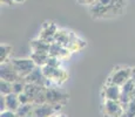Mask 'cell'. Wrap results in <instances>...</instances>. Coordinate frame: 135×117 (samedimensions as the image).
Returning <instances> with one entry per match:
<instances>
[{"mask_svg":"<svg viewBox=\"0 0 135 117\" xmlns=\"http://www.w3.org/2000/svg\"><path fill=\"white\" fill-rule=\"evenodd\" d=\"M14 2H17V4H19V2H22V1H25V0H13Z\"/></svg>","mask_w":135,"mask_h":117,"instance_id":"cell-34","label":"cell"},{"mask_svg":"<svg viewBox=\"0 0 135 117\" xmlns=\"http://www.w3.org/2000/svg\"><path fill=\"white\" fill-rule=\"evenodd\" d=\"M30 45H31L32 52H34V53H46V54H48L51 43L46 42L45 40L38 38V39H34V40L31 41Z\"/></svg>","mask_w":135,"mask_h":117,"instance_id":"cell-15","label":"cell"},{"mask_svg":"<svg viewBox=\"0 0 135 117\" xmlns=\"http://www.w3.org/2000/svg\"><path fill=\"white\" fill-rule=\"evenodd\" d=\"M61 63H62V60H61V59L55 58V56H51V55H49L48 61H47V66L55 67V68H59V67H61Z\"/></svg>","mask_w":135,"mask_h":117,"instance_id":"cell-26","label":"cell"},{"mask_svg":"<svg viewBox=\"0 0 135 117\" xmlns=\"http://www.w3.org/2000/svg\"><path fill=\"white\" fill-rule=\"evenodd\" d=\"M42 85H39V84H34V83H27L26 82V85H25V90L24 93L26 94V95L28 96V97L32 100H34V97L38 95V93L40 91L41 89H42Z\"/></svg>","mask_w":135,"mask_h":117,"instance_id":"cell-18","label":"cell"},{"mask_svg":"<svg viewBox=\"0 0 135 117\" xmlns=\"http://www.w3.org/2000/svg\"><path fill=\"white\" fill-rule=\"evenodd\" d=\"M127 0H97L89 8L93 19H113L122 14Z\"/></svg>","mask_w":135,"mask_h":117,"instance_id":"cell-1","label":"cell"},{"mask_svg":"<svg viewBox=\"0 0 135 117\" xmlns=\"http://www.w3.org/2000/svg\"><path fill=\"white\" fill-rule=\"evenodd\" d=\"M41 68H42V72H44V74H45V76L55 85L64 84L69 77L68 73L64 68H61V67L55 68V67H51V66L45 64V66L41 67Z\"/></svg>","mask_w":135,"mask_h":117,"instance_id":"cell-2","label":"cell"},{"mask_svg":"<svg viewBox=\"0 0 135 117\" xmlns=\"http://www.w3.org/2000/svg\"><path fill=\"white\" fill-rule=\"evenodd\" d=\"M46 88H47V87H44L42 89H41L40 91L38 93V95L34 97V100H33V103H34L35 105L47 103V98H46Z\"/></svg>","mask_w":135,"mask_h":117,"instance_id":"cell-25","label":"cell"},{"mask_svg":"<svg viewBox=\"0 0 135 117\" xmlns=\"http://www.w3.org/2000/svg\"><path fill=\"white\" fill-rule=\"evenodd\" d=\"M131 80L134 82V84H135V67H134L133 69H132V79H131Z\"/></svg>","mask_w":135,"mask_h":117,"instance_id":"cell-32","label":"cell"},{"mask_svg":"<svg viewBox=\"0 0 135 117\" xmlns=\"http://www.w3.org/2000/svg\"><path fill=\"white\" fill-rule=\"evenodd\" d=\"M12 62V64L14 66L15 70L18 72L20 77H25L27 75H30L31 73L34 70V68L37 67L35 62L32 59H12L9 60Z\"/></svg>","mask_w":135,"mask_h":117,"instance_id":"cell-4","label":"cell"},{"mask_svg":"<svg viewBox=\"0 0 135 117\" xmlns=\"http://www.w3.org/2000/svg\"><path fill=\"white\" fill-rule=\"evenodd\" d=\"M132 69L133 68H129V67H122V68L114 69L105 84H116L122 87L124 83H127L132 79Z\"/></svg>","mask_w":135,"mask_h":117,"instance_id":"cell-3","label":"cell"},{"mask_svg":"<svg viewBox=\"0 0 135 117\" xmlns=\"http://www.w3.org/2000/svg\"><path fill=\"white\" fill-rule=\"evenodd\" d=\"M25 117H34V116H33V114H31V115H28V116H25Z\"/></svg>","mask_w":135,"mask_h":117,"instance_id":"cell-35","label":"cell"},{"mask_svg":"<svg viewBox=\"0 0 135 117\" xmlns=\"http://www.w3.org/2000/svg\"><path fill=\"white\" fill-rule=\"evenodd\" d=\"M102 110L107 117H121L123 114V105L120 103V101L113 100H105L102 105Z\"/></svg>","mask_w":135,"mask_h":117,"instance_id":"cell-7","label":"cell"},{"mask_svg":"<svg viewBox=\"0 0 135 117\" xmlns=\"http://www.w3.org/2000/svg\"><path fill=\"white\" fill-rule=\"evenodd\" d=\"M25 85H26V81H25L24 77H21V79L14 81V82H13V93L18 94V95H19V94H21V93H24Z\"/></svg>","mask_w":135,"mask_h":117,"instance_id":"cell-24","label":"cell"},{"mask_svg":"<svg viewBox=\"0 0 135 117\" xmlns=\"http://www.w3.org/2000/svg\"><path fill=\"white\" fill-rule=\"evenodd\" d=\"M53 117H67L66 115H64V114H55Z\"/></svg>","mask_w":135,"mask_h":117,"instance_id":"cell-33","label":"cell"},{"mask_svg":"<svg viewBox=\"0 0 135 117\" xmlns=\"http://www.w3.org/2000/svg\"><path fill=\"white\" fill-rule=\"evenodd\" d=\"M61 104H51V103H44V104H34L33 109V116L34 117H51L54 116L61 109Z\"/></svg>","mask_w":135,"mask_h":117,"instance_id":"cell-6","label":"cell"},{"mask_svg":"<svg viewBox=\"0 0 135 117\" xmlns=\"http://www.w3.org/2000/svg\"><path fill=\"white\" fill-rule=\"evenodd\" d=\"M0 93L2 95H8V94L13 93V82L1 80V82H0Z\"/></svg>","mask_w":135,"mask_h":117,"instance_id":"cell-23","label":"cell"},{"mask_svg":"<svg viewBox=\"0 0 135 117\" xmlns=\"http://www.w3.org/2000/svg\"><path fill=\"white\" fill-rule=\"evenodd\" d=\"M0 77H1V80H6L9 82H14L17 80L21 79L9 60L6 62H2L1 66H0Z\"/></svg>","mask_w":135,"mask_h":117,"instance_id":"cell-9","label":"cell"},{"mask_svg":"<svg viewBox=\"0 0 135 117\" xmlns=\"http://www.w3.org/2000/svg\"><path fill=\"white\" fill-rule=\"evenodd\" d=\"M5 100H6V110H12V111H17L18 108L20 106V101H19V96L18 94L11 93L8 95H5Z\"/></svg>","mask_w":135,"mask_h":117,"instance_id":"cell-16","label":"cell"},{"mask_svg":"<svg viewBox=\"0 0 135 117\" xmlns=\"http://www.w3.org/2000/svg\"><path fill=\"white\" fill-rule=\"evenodd\" d=\"M18 96H19V101H20V103H21V104H25V103H33L32 100H31V98L28 97V96L26 95L25 93L19 94Z\"/></svg>","mask_w":135,"mask_h":117,"instance_id":"cell-27","label":"cell"},{"mask_svg":"<svg viewBox=\"0 0 135 117\" xmlns=\"http://www.w3.org/2000/svg\"><path fill=\"white\" fill-rule=\"evenodd\" d=\"M75 36H76V34L74 32L62 28V29H58L55 36H54V42H58L59 45L68 48V46L71 45V42L73 41Z\"/></svg>","mask_w":135,"mask_h":117,"instance_id":"cell-11","label":"cell"},{"mask_svg":"<svg viewBox=\"0 0 135 117\" xmlns=\"http://www.w3.org/2000/svg\"><path fill=\"white\" fill-rule=\"evenodd\" d=\"M134 89H135V84L132 80H129L128 82L124 83L122 87H121V95H120V100L119 101H120V103L123 105V108L132 101Z\"/></svg>","mask_w":135,"mask_h":117,"instance_id":"cell-12","label":"cell"},{"mask_svg":"<svg viewBox=\"0 0 135 117\" xmlns=\"http://www.w3.org/2000/svg\"><path fill=\"white\" fill-rule=\"evenodd\" d=\"M48 58L49 54L46 53H34V52H32V54H31V59L35 62L38 67H44L45 64H47Z\"/></svg>","mask_w":135,"mask_h":117,"instance_id":"cell-19","label":"cell"},{"mask_svg":"<svg viewBox=\"0 0 135 117\" xmlns=\"http://www.w3.org/2000/svg\"><path fill=\"white\" fill-rule=\"evenodd\" d=\"M33 109H34V103H25V104H20L15 113L19 117H25L31 115L33 113Z\"/></svg>","mask_w":135,"mask_h":117,"instance_id":"cell-20","label":"cell"},{"mask_svg":"<svg viewBox=\"0 0 135 117\" xmlns=\"http://www.w3.org/2000/svg\"><path fill=\"white\" fill-rule=\"evenodd\" d=\"M0 117H19V116L17 115V113H15V111L4 110V111H1V114H0Z\"/></svg>","mask_w":135,"mask_h":117,"instance_id":"cell-28","label":"cell"},{"mask_svg":"<svg viewBox=\"0 0 135 117\" xmlns=\"http://www.w3.org/2000/svg\"><path fill=\"white\" fill-rule=\"evenodd\" d=\"M102 95L105 100L119 101L121 95V87L116 84H105V88L102 90Z\"/></svg>","mask_w":135,"mask_h":117,"instance_id":"cell-14","label":"cell"},{"mask_svg":"<svg viewBox=\"0 0 135 117\" xmlns=\"http://www.w3.org/2000/svg\"><path fill=\"white\" fill-rule=\"evenodd\" d=\"M51 117H53V116H51Z\"/></svg>","mask_w":135,"mask_h":117,"instance_id":"cell-36","label":"cell"},{"mask_svg":"<svg viewBox=\"0 0 135 117\" xmlns=\"http://www.w3.org/2000/svg\"><path fill=\"white\" fill-rule=\"evenodd\" d=\"M78 4L82 5V6H87V7H90L93 4H94L97 0H76Z\"/></svg>","mask_w":135,"mask_h":117,"instance_id":"cell-29","label":"cell"},{"mask_svg":"<svg viewBox=\"0 0 135 117\" xmlns=\"http://www.w3.org/2000/svg\"><path fill=\"white\" fill-rule=\"evenodd\" d=\"M1 4H4V5H12V4H14V1H13V0H1Z\"/></svg>","mask_w":135,"mask_h":117,"instance_id":"cell-31","label":"cell"},{"mask_svg":"<svg viewBox=\"0 0 135 117\" xmlns=\"http://www.w3.org/2000/svg\"><path fill=\"white\" fill-rule=\"evenodd\" d=\"M87 46V42L81 39L80 36H75L73 39V41L71 42V45L68 46V49L72 52V53H78V52H81L82 49H85Z\"/></svg>","mask_w":135,"mask_h":117,"instance_id":"cell-17","label":"cell"},{"mask_svg":"<svg viewBox=\"0 0 135 117\" xmlns=\"http://www.w3.org/2000/svg\"><path fill=\"white\" fill-rule=\"evenodd\" d=\"M25 81L27 83H34V84L42 85V87H52V82L49 81L47 77L45 76L41 67H35L34 70L31 73L30 75L25 77Z\"/></svg>","mask_w":135,"mask_h":117,"instance_id":"cell-8","label":"cell"},{"mask_svg":"<svg viewBox=\"0 0 135 117\" xmlns=\"http://www.w3.org/2000/svg\"><path fill=\"white\" fill-rule=\"evenodd\" d=\"M11 52H12L11 46L6 45V43H1V46H0V62H1V63L8 61Z\"/></svg>","mask_w":135,"mask_h":117,"instance_id":"cell-21","label":"cell"},{"mask_svg":"<svg viewBox=\"0 0 135 117\" xmlns=\"http://www.w3.org/2000/svg\"><path fill=\"white\" fill-rule=\"evenodd\" d=\"M48 54L51 56H55V58H59L61 60H66L71 56L72 52L69 50L67 47H64L61 45H59L58 42H52L51 46H49V52Z\"/></svg>","mask_w":135,"mask_h":117,"instance_id":"cell-13","label":"cell"},{"mask_svg":"<svg viewBox=\"0 0 135 117\" xmlns=\"http://www.w3.org/2000/svg\"><path fill=\"white\" fill-rule=\"evenodd\" d=\"M46 98H47V103H51V104L65 105L68 101V95L54 87H47L46 88Z\"/></svg>","mask_w":135,"mask_h":117,"instance_id":"cell-5","label":"cell"},{"mask_svg":"<svg viewBox=\"0 0 135 117\" xmlns=\"http://www.w3.org/2000/svg\"><path fill=\"white\" fill-rule=\"evenodd\" d=\"M59 28L56 27V25L53 21H45L41 26L40 29V34L39 38L45 40L46 42H54V36H55L56 32H58Z\"/></svg>","mask_w":135,"mask_h":117,"instance_id":"cell-10","label":"cell"},{"mask_svg":"<svg viewBox=\"0 0 135 117\" xmlns=\"http://www.w3.org/2000/svg\"><path fill=\"white\" fill-rule=\"evenodd\" d=\"M121 117H135V97L132 98V101L124 106L123 114Z\"/></svg>","mask_w":135,"mask_h":117,"instance_id":"cell-22","label":"cell"},{"mask_svg":"<svg viewBox=\"0 0 135 117\" xmlns=\"http://www.w3.org/2000/svg\"><path fill=\"white\" fill-rule=\"evenodd\" d=\"M6 100H5V95L1 94V97H0V111L6 110Z\"/></svg>","mask_w":135,"mask_h":117,"instance_id":"cell-30","label":"cell"}]
</instances>
